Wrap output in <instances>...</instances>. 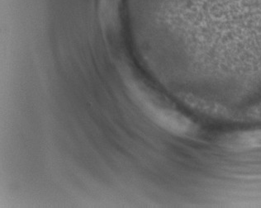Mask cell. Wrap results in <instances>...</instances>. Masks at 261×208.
<instances>
[{
  "label": "cell",
  "instance_id": "obj_1",
  "mask_svg": "<svg viewBox=\"0 0 261 208\" xmlns=\"http://www.w3.org/2000/svg\"><path fill=\"white\" fill-rule=\"evenodd\" d=\"M137 99L146 115L169 133L178 136H190L197 130L194 121L175 109L155 102L142 93L137 94Z\"/></svg>",
  "mask_w": 261,
  "mask_h": 208
},
{
  "label": "cell",
  "instance_id": "obj_2",
  "mask_svg": "<svg viewBox=\"0 0 261 208\" xmlns=\"http://www.w3.org/2000/svg\"><path fill=\"white\" fill-rule=\"evenodd\" d=\"M220 144L232 151H248L261 149V128L227 133Z\"/></svg>",
  "mask_w": 261,
  "mask_h": 208
},
{
  "label": "cell",
  "instance_id": "obj_3",
  "mask_svg": "<svg viewBox=\"0 0 261 208\" xmlns=\"http://www.w3.org/2000/svg\"><path fill=\"white\" fill-rule=\"evenodd\" d=\"M236 118H246V120L249 121H261V102L245 111L242 114L232 113L231 119Z\"/></svg>",
  "mask_w": 261,
  "mask_h": 208
}]
</instances>
